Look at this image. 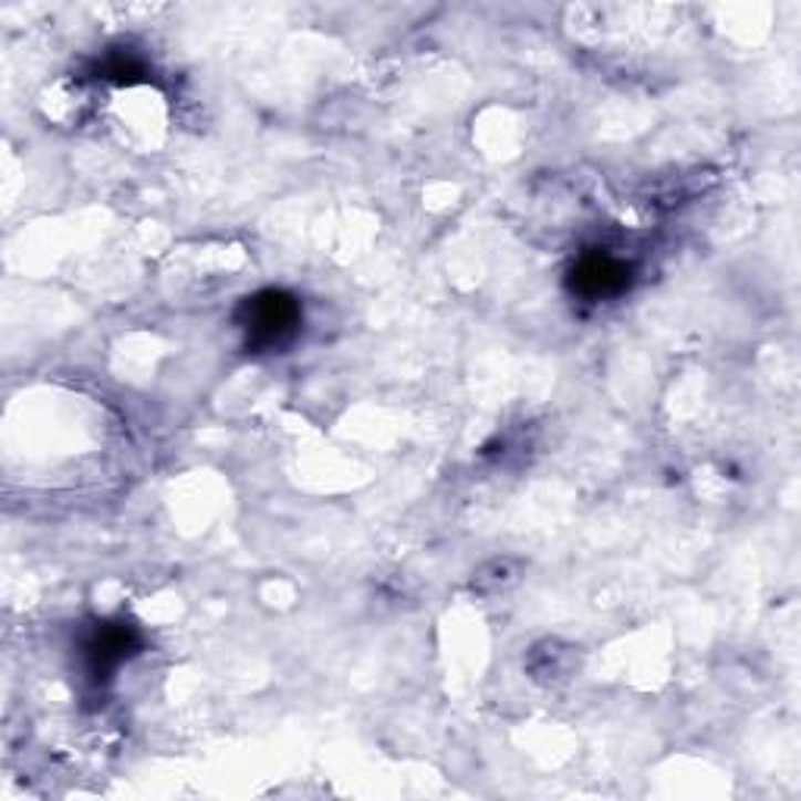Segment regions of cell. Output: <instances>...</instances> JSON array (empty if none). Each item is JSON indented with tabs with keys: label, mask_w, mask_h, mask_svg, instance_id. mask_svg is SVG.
I'll return each instance as SVG.
<instances>
[{
	"label": "cell",
	"mask_w": 801,
	"mask_h": 801,
	"mask_svg": "<svg viewBox=\"0 0 801 801\" xmlns=\"http://www.w3.org/2000/svg\"><path fill=\"white\" fill-rule=\"evenodd\" d=\"M301 323V308L292 294L260 292L245 301L241 308V326L248 332V345L279 347L285 345Z\"/></svg>",
	"instance_id": "1"
},
{
	"label": "cell",
	"mask_w": 801,
	"mask_h": 801,
	"mask_svg": "<svg viewBox=\"0 0 801 801\" xmlns=\"http://www.w3.org/2000/svg\"><path fill=\"white\" fill-rule=\"evenodd\" d=\"M570 282H573V292L599 301V298H614V294L623 292L630 285V270H626V263H620L617 257L585 254L573 267Z\"/></svg>",
	"instance_id": "2"
},
{
	"label": "cell",
	"mask_w": 801,
	"mask_h": 801,
	"mask_svg": "<svg viewBox=\"0 0 801 801\" xmlns=\"http://www.w3.org/2000/svg\"><path fill=\"white\" fill-rule=\"evenodd\" d=\"M132 648V633L123 626H104L89 645V660H92V670L97 676L110 674Z\"/></svg>",
	"instance_id": "3"
},
{
	"label": "cell",
	"mask_w": 801,
	"mask_h": 801,
	"mask_svg": "<svg viewBox=\"0 0 801 801\" xmlns=\"http://www.w3.org/2000/svg\"><path fill=\"white\" fill-rule=\"evenodd\" d=\"M529 670L539 679H564L573 670V648H566L561 642H542L532 648Z\"/></svg>",
	"instance_id": "4"
},
{
	"label": "cell",
	"mask_w": 801,
	"mask_h": 801,
	"mask_svg": "<svg viewBox=\"0 0 801 801\" xmlns=\"http://www.w3.org/2000/svg\"><path fill=\"white\" fill-rule=\"evenodd\" d=\"M510 583H517V564L513 561H492L486 564L479 573H474V589L482 592V595H492V592H501L508 589Z\"/></svg>",
	"instance_id": "5"
}]
</instances>
